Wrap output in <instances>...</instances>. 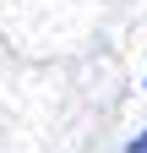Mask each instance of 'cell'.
I'll list each match as a JSON object with an SVG mask.
<instances>
[{
	"mask_svg": "<svg viewBox=\"0 0 147 153\" xmlns=\"http://www.w3.org/2000/svg\"><path fill=\"white\" fill-rule=\"evenodd\" d=\"M125 153H147V131H142V137H136L131 148H125Z\"/></svg>",
	"mask_w": 147,
	"mask_h": 153,
	"instance_id": "1",
	"label": "cell"
}]
</instances>
